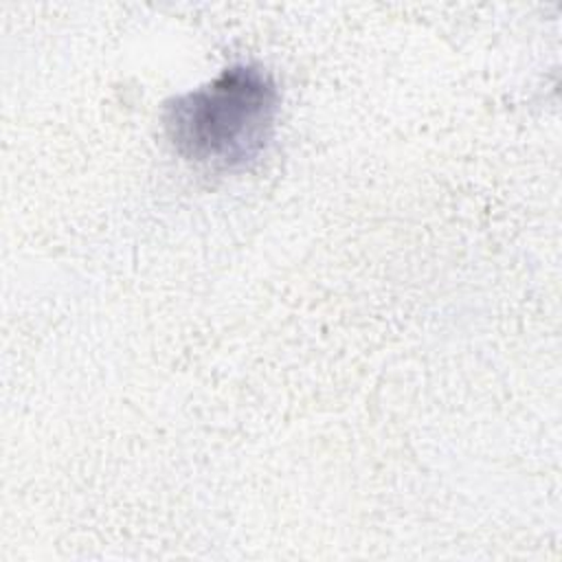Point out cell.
Instances as JSON below:
<instances>
[{
	"mask_svg": "<svg viewBox=\"0 0 562 562\" xmlns=\"http://www.w3.org/2000/svg\"><path fill=\"white\" fill-rule=\"evenodd\" d=\"M279 112V90L259 64H233L213 81L171 97L162 110L165 134L187 160L241 169L268 147Z\"/></svg>",
	"mask_w": 562,
	"mask_h": 562,
	"instance_id": "cell-1",
	"label": "cell"
}]
</instances>
